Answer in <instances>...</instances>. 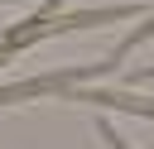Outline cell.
<instances>
[{"mask_svg":"<svg viewBox=\"0 0 154 149\" xmlns=\"http://www.w3.org/2000/svg\"><path fill=\"white\" fill-rule=\"evenodd\" d=\"M149 14L144 5H106V10H58L53 19H19L0 34V62L14 58L19 48L38 43V38H53V34H67V29H91V24H120V19H140Z\"/></svg>","mask_w":154,"mask_h":149,"instance_id":"1","label":"cell"},{"mask_svg":"<svg viewBox=\"0 0 154 149\" xmlns=\"http://www.w3.org/2000/svg\"><path fill=\"white\" fill-rule=\"evenodd\" d=\"M101 72H116V67H111V62H87V67H63V72H48V77H24V82L0 87V106H14V101H24V96H67L72 82L101 77Z\"/></svg>","mask_w":154,"mask_h":149,"instance_id":"2","label":"cell"},{"mask_svg":"<svg viewBox=\"0 0 154 149\" xmlns=\"http://www.w3.org/2000/svg\"><path fill=\"white\" fill-rule=\"evenodd\" d=\"M144 38H154V10L144 14V24H135V29L125 34V43H120V48H116V53H111L106 62H111V67H120V62H125V53H130V48H140Z\"/></svg>","mask_w":154,"mask_h":149,"instance_id":"3","label":"cell"},{"mask_svg":"<svg viewBox=\"0 0 154 149\" xmlns=\"http://www.w3.org/2000/svg\"><path fill=\"white\" fill-rule=\"evenodd\" d=\"M96 130H101V139H106L111 149H130V139H125V135H116V125H111V120H101Z\"/></svg>","mask_w":154,"mask_h":149,"instance_id":"4","label":"cell"},{"mask_svg":"<svg viewBox=\"0 0 154 149\" xmlns=\"http://www.w3.org/2000/svg\"><path fill=\"white\" fill-rule=\"evenodd\" d=\"M135 82H154V67H140V72H135Z\"/></svg>","mask_w":154,"mask_h":149,"instance_id":"5","label":"cell"},{"mask_svg":"<svg viewBox=\"0 0 154 149\" xmlns=\"http://www.w3.org/2000/svg\"><path fill=\"white\" fill-rule=\"evenodd\" d=\"M0 5H5V0H0Z\"/></svg>","mask_w":154,"mask_h":149,"instance_id":"6","label":"cell"}]
</instances>
